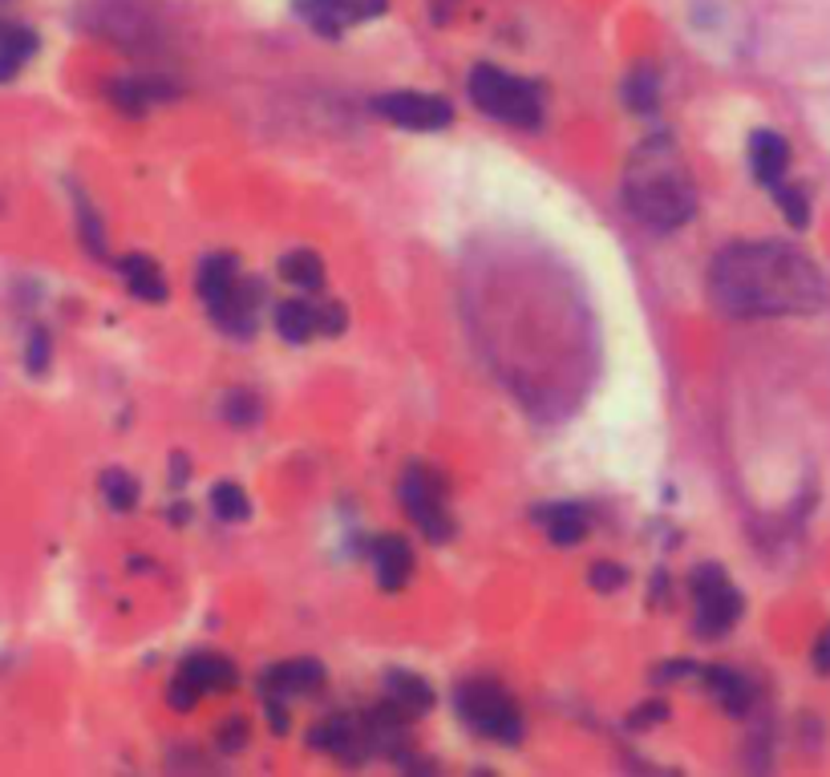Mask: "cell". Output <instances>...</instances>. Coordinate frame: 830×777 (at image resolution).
<instances>
[{
	"instance_id": "1",
	"label": "cell",
	"mask_w": 830,
	"mask_h": 777,
	"mask_svg": "<svg viewBox=\"0 0 830 777\" xmlns=\"http://www.w3.org/2000/svg\"><path fill=\"white\" fill-rule=\"evenodd\" d=\"M709 292L730 316H790L830 304L827 276L786 243H733L709 268Z\"/></svg>"
},
{
	"instance_id": "2",
	"label": "cell",
	"mask_w": 830,
	"mask_h": 777,
	"mask_svg": "<svg viewBox=\"0 0 830 777\" xmlns=\"http://www.w3.org/2000/svg\"><path fill=\"white\" fill-rule=\"evenodd\" d=\"M624 203L636 223L676 231L697 211V186L669 134H652L632 150L624 167Z\"/></svg>"
},
{
	"instance_id": "3",
	"label": "cell",
	"mask_w": 830,
	"mask_h": 777,
	"mask_svg": "<svg viewBox=\"0 0 830 777\" xmlns=\"http://www.w3.org/2000/svg\"><path fill=\"white\" fill-rule=\"evenodd\" d=\"M471 101L487 113V118L506 122V126H515V130L544 126V94H539V85L499 70V65H474Z\"/></svg>"
},
{
	"instance_id": "4",
	"label": "cell",
	"mask_w": 830,
	"mask_h": 777,
	"mask_svg": "<svg viewBox=\"0 0 830 777\" xmlns=\"http://www.w3.org/2000/svg\"><path fill=\"white\" fill-rule=\"evenodd\" d=\"M459 717L471 725L478 737H490L499 745H515L523 737V713L511 696L502 693L499 684L490 680H466L459 693H454Z\"/></svg>"
},
{
	"instance_id": "5",
	"label": "cell",
	"mask_w": 830,
	"mask_h": 777,
	"mask_svg": "<svg viewBox=\"0 0 830 777\" xmlns=\"http://www.w3.org/2000/svg\"><path fill=\"white\" fill-rule=\"evenodd\" d=\"M693 604H697V636H725L742 616V595L717 563L693 571Z\"/></svg>"
},
{
	"instance_id": "6",
	"label": "cell",
	"mask_w": 830,
	"mask_h": 777,
	"mask_svg": "<svg viewBox=\"0 0 830 777\" xmlns=\"http://www.w3.org/2000/svg\"><path fill=\"white\" fill-rule=\"evenodd\" d=\"M401 507H405V514L414 519L417 531L430 538V543L450 538L445 490H442V478H438L430 466H410L405 470V478H401Z\"/></svg>"
},
{
	"instance_id": "7",
	"label": "cell",
	"mask_w": 830,
	"mask_h": 777,
	"mask_svg": "<svg viewBox=\"0 0 830 777\" xmlns=\"http://www.w3.org/2000/svg\"><path fill=\"white\" fill-rule=\"evenodd\" d=\"M373 110L389 118L393 126L401 130H422V134H434V130H445L454 122V106L438 94H417V89H393V94H381L373 101Z\"/></svg>"
},
{
	"instance_id": "8",
	"label": "cell",
	"mask_w": 830,
	"mask_h": 777,
	"mask_svg": "<svg viewBox=\"0 0 830 777\" xmlns=\"http://www.w3.org/2000/svg\"><path fill=\"white\" fill-rule=\"evenodd\" d=\"M308 745L320 753H332L337 762H365L373 750V733H369V717L361 721V717H329V721H320L308 733Z\"/></svg>"
},
{
	"instance_id": "9",
	"label": "cell",
	"mask_w": 830,
	"mask_h": 777,
	"mask_svg": "<svg viewBox=\"0 0 830 777\" xmlns=\"http://www.w3.org/2000/svg\"><path fill=\"white\" fill-rule=\"evenodd\" d=\"M389 0H296V13L325 37H337L344 25L353 21H369V16L386 13Z\"/></svg>"
},
{
	"instance_id": "10",
	"label": "cell",
	"mask_w": 830,
	"mask_h": 777,
	"mask_svg": "<svg viewBox=\"0 0 830 777\" xmlns=\"http://www.w3.org/2000/svg\"><path fill=\"white\" fill-rule=\"evenodd\" d=\"M259 300H264V288L252 280H235L231 292L216 300V304H207L211 316H216V325L231 337H252L256 332V316H259Z\"/></svg>"
},
{
	"instance_id": "11",
	"label": "cell",
	"mask_w": 830,
	"mask_h": 777,
	"mask_svg": "<svg viewBox=\"0 0 830 777\" xmlns=\"http://www.w3.org/2000/svg\"><path fill=\"white\" fill-rule=\"evenodd\" d=\"M325 684V668L316 665V660H284V665H276L264 672V696H276V701H292V696H308L316 693Z\"/></svg>"
},
{
	"instance_id": "12",
	"label": "cell",
	"mask_w": 830,
	"mask_h": 777,
	"mask_svg": "<svg viewBox=\"0 0 830 777\" xmlns=\"http://www.w3.org/2000/svg\"><path fill=\"white\" fill-rule=\"evenodd\" d=\"M705 689L713 693V701L725 708L730 717H745V713L754 708V701H758L754 680L742 677V672H733V668H725V665L705 668Z\"/></svg>"
},
{
	"instance_id": "13",
	"label": "cell",
	"mask_w": 830,
	"mask_h": 777,
	"mask_svg": "<svg viewBox=\"0 0 830 777\" xmlns=\"http://www.w3.org/2000/svg\"><path fill=\"white\" fill-rule=\"evenodd\" d=\"M749 170H754V179L766 186H778L786 179L790 170V146L782 134H773V130H758L754 138H749Z\"/></svg>"
},
{
	"instance_id": "14",
	"label": "cell",
	"mask_w": 830,
	"mask_h": 777,
	"mask_svg": "<svg viewBox=\"0 0 830 777\" xmlns=\"http://www.w3.org/2000/svg\"><path fill=\"white\" fill-rule=\"evenodd\" d=\"M373 567H377V580L386 592H401L414 575V551L401 535H386L373 547Z\"/></svg>"
},
{
	"instance_id": "15",
	"label": "cell",
	"mask_w": 830,
	"mask_h": 777,
	"mask_svg": "<svg viewBox=\"0 0 830 777\" xmlns=\"http://www.w3.org/2000/svg\"><path fill=\"white\" fill-rule=\"evenodd\" d=\"M174 677H183L195 693L207 696V693H223V689L235 684V665L223 660V656H191Z\"/></svg>"
},
{
	"instance_id": "16",
	"label": "cell",
	"mask_w": 830,
	"mask_h": 777,
	"mask_svg": "<svg viewBox=\"0 0 830 777\" xmlns=\"http://www.w3.org/2000/svg\"><path fill=\"white\" fill-rule=\"evenodd\" d=\"M386 701L398 705L405 717H417V713H426V708L434 705V689L422 677H414V672H389Z\"/></svg>"
},
{
	"instance_id": "17",
	"label": "cell",
	"mask_w": 830,
	"mask_h": 777,
	"mask_svg": "<svg viewBox=\"0 0 830 777\" xmlns=\"http://www.w3.org/2000/svg\"><path fill=\"white\" fill-rule=\"evenodd\" d=\"M37 53V37L25 25H0V82L21 73V65Z\"/></svg>"
},
{
	"instance_id": "18",
	"label": "cell",
	"mask_w": 830,
	"mask_h": 777,
	"mask_svg": "<svg viewBox=\"0 0 830 777\" xmlns=\"http://www.w3.org/2000/svg\"><path fill=\"white\" fill-rule=\"evenodd\" d=\"M122 276H126L130 292L138 300H150V304L167 300V280H162V271H158L150 255H126L122 259Z\"/></svg>"
},
{
	"instance_id": "19",
	"label": "cell",
	"mask_w": 830,
	"mask_h": 777,
	"mask_svg": "<svg viewBox=\"0 0 830 777\" xmlns=\"http://www.w3.org/2000/svg\"><path fill=\"white\" fill-rule=\"evenodd\" d=\"M276 328H280V337L292 340V344H304V340H313L320 332V320H316V304L308 300H284L280 308H276Z\"/></svg>"
},
{
	"instance_id": "20",
	"label": "cell",
	"mask_w": 830,
	"mask_h": 777,
	"mask_svg": "<svg viewBox=\"0 0 830 777\" xmlns=\"http://www.w3.org/2000/svg\"><path fill=\"white\" fill-rule=\"evenodd\" d=\"M544 526H547V538H551L556 547H572V543H579V538L587 535V510L575 507V502L547 507Z\"/></svg>"
},
{
	"instance_id": "21",
	"label": "cell",
	"mask_w": 830,
	"mask_h": 777,
	"mask_svg": "<svg viewBox=\"0 0 830 777\" xmlns=\"http://www.w3.org/2000/svg\"><path fill=\"white\" fill-rule=\"evenodd\" d=\"M240 280V264H235V255H211V259H203L199 268V296L203 304H216L223 292H231Z\"/></svg>"
},
{
	"instance_id": "22",
	"label": "cell",
	"mask_w": 830,
	"mask_h": 777,
	"mask_svg": "<svg viewBox=\"0 0 830 777\" xmlns=\"http://www.w3.org/2000/svg\"><path fill=\"white\" fill-rule=\"evenodd\" d=\"M280 276H284L292 288H301V292H316V288L325 283V264H320L316 252H288L284 259H280Z\"/></svg>"
},
{
	"instance_id": "23",
	"label": "cell",
	"mask_w": 830,
	"mask_h": 777,
	"mask_svg": "<svg viewBox=\"0 0 830 777\" xmlns=\"http://www.w3.org/2000/svg\"><path fill=\"white\" fill-rule=\"evenodd\" d=\"M162 82H138V77H126V82H114L110 94H114V106H122L126 113H143L155 98H162Z\"/></svg>"
},
{
	"instance_id": "24",
	"label": "cell",
	"mask_w": 830,
	"mask_h": 777,
	"mask_svg": "<svg viewBox=\"0 0 830 777\" xmlns=\"http://www.w3.org/2000/svg\"><path fill=\"white\" fill-rule=\"evenodd\" d=\"M101 495H106L110 510L126 514V510H134V502H138V482H134V474H126V470H106V474H101Z\"/></svg>"
},
{
	"instance_id": "25",
	"label": "cell",
	"mask_w": 830,
	"mask_h": 777,
	"mask_svg": "<svg viewBox=\"0 0 830 777\" xmlns=\"http://www.w3.org/2000/svg\"><path fill=\"white\" fill-rule=\"evenodd\" d=\"M211 507H216V514L223 519V523H244L247 510H252V502H247L244 486H235V482H219L216 490H211Z\"/></svg>"
},
{
	"instance_id": "26",
	"label": "cell",
	"mask_w": 830,
	"mask_h": 777,
	"mask_svg": "<svg viewBox=\"0 0 830 777\" xmlns=\"http://www.w3.org/2000/svg\"><path fill=\"white\" fill-rule=\"evenodd\" d=\"M770 191H773V203L782 207V215H786L790 227H806V223H810V198H806V191H802V186H794V183H786V179H782V183L770 186Z\"/></svg>"
},
{
	"instance_id": "27",
	"label": "cell",
	"mask_w": 830,
	"mask_h": 777,
	"mask_svg": "<svg viewBox=\"0 0 830 777\" xmlns=\"http://www.w3.org/2000/svg\"><path fill=\"white\" fill-rule=\"evenodd\" d=\"M624 94H628V106L636 113H652V110H657V73L640 65V70L628 77Z\"/></svg>"
},
{
	"instance_id": "28",
	"label": "cell",
	"mask_w": 830,
	"mask_h": 777,
	"mask_svg": "<svg viewBox=\"0 0 830 777\" xmlns=\"http://www.w3.org/2000/svg\"><path fill=\"white\" fill-rule=\"evenodd\" d=\"M223 410H228V417L235 425H252L259 417V401L252 393H244V389H235V393L223 401Z\"/></svg>"
},
{
	"instance_id": "29",
	"label": "cell",
	"mask_w": 830,
	"mask_h": 777,
	"mask_svg": "<svg viewBox=\"0 0 830 777\" xmlns=\"http://www.w3.org/2000/svg\"><path fill=\"white\" fill-rule=\"evenodd\" d=\"M316 320H320V332H325V337H341L344 325H349L344 308H341V304H332V300L316 304Z\"/></svg>"
},
{
	"instance_id": "30",
	"label": "cell",
	"mask_w": 830,
	"mask_h": 777,
	"mask_svg": "<svg viewBox=\"0 0 830 777\" xmlns=\"http://www.w3.org/2000/svg\"><path fill=\"white\" fill-rule=\"evenodd\" d=\"M77 211H82V235H86V247L94 255H106V240H101V227H98V215L86 207V198H77Z\"/></svg>"
},
{
	"instance_id": "31",
	"label": "cell",
	"mask_w": 830,
	"mask_h": 777,
	"mask_svg": "<svg viewBox=\"0 0 830 777\" xmlns=\"http://www.w3.org/2000/svg\"><path fill=\"white\" fill-rule=\"evenodd\" d=\"M624 567L615 563H596L591 567V583H596V592H615V587H624Z\"/></svg>"
},
{
	"instance_id": "32",
	"label": "cell",
	"mask_w": 830,
	"mask_h": 777,
	"mask_svg": "<svg viewBox=\"0 0 830 777\" xmlns=\"http://www.w3.org/2000/svg\"><path fill=\"white\" fill-rule=\"evenodd\" d=\"M45 365H49V337L37 328V332L29 337V368L33 373H45Z\"/></svg>"
},
{
	"instance_id": "33",
	"label": "cell",
	"mask_w": 830,
	"mask_h": 777,
	"mask_svg": "<svg viewBox=\"0 0 830 777\" xmlns=\"http://www.w3.org/2000/svg\"><path fill=\"white\" fill-rule=\"evenodd\" d=\"M815 668L818 672H830V628L818 636V644H815Z\"/></svg>"
},
{
	"instance_id": "34",
	"label": "cell",
	"mask_w": 830,
	"mask_h": 777,
	"mask_svg": "<svg viewBox=\"0 0 830 777\" xmlns=\"http://www.w3.org/2000/svg\"><path fill=\"white\" fill-rule=\"evenodd\" d=\"M183 478H186V458L179 453V458H174V486H183Z\"/></svg>"
}]
</instances>
